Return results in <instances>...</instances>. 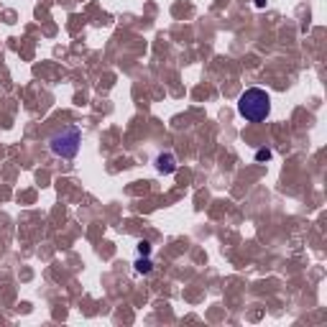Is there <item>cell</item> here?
<instances>
[{
  "mask_svg": "<svg viewBox=\"0 0 327 327\" xmlns=\"http://www.w3.org/2000/svg\"><path fill=\"white\" fill-rule=\"evenodd\" d=\"M238 113H241L248 123H261L269 118L271 113V97L266 90H261V87H250V90H245L241 95V100H238Z\"/></svg>",
  "mask_w": 327,
  "mask_h": 327,
  "instance_id": "cell-1",
  "label": "cell"
},
{
  "mask_svg": "<svg viewBox=\"0 0 327 327\" xmlns=\"http://www.w3.org/2000/svg\"><path fill=\"white\" fill-rule=\"evenodd\" d=\"M80 143H82V130L77 125H67L62 130H56L54 136L49 138V148L54 156H62V159H74L80 151Z\"/></svg>",
  "mask_w": 327,
  "mask_h": 327,
  "instance_id": "cell-2",
  "label": "cell"
},
{
  "mask_svg": "<svg viewBox=\"0 0 327 327\" xmlns=\"http://www.w3.org/2000/svg\"><path fill=\"white\" fill-rule=\"evenodd\" d=\"M156 171L159 174H174L176 171V156L174 154H159L156 156Z\"/></svg>",
  "mask_w": 327,
  "mask_h": 327,
  "instance_id": "cell-3",
  "label": "cell"
},
{
  "mask_svg": "<svg viewBox=\"0 0 327 327\" xmlns=\"http://www.w3.org/2000/svg\"><path fill=\"white\" fill-rule=\"evenodd\" d=\"M136 269H138L141 274H148V271H151V261H148V258L141 261V258H138V261H136Z\"/></svg>",
  "mask_w": 327,
  "mask_h": 327,
  "instance_id": "cell-4",
  "label": "cell"
},
{
  "mask_svg": "<svg viewBox=\"0 0 327 327\" xmlns=\"http://www.w3.org/2000/svg\"><path fill=\"white\" fill-rule=\"evenodd\" d=\"M256 159H258V161H269V159H271V151H266V148H261V151L256 154Z\"/></svg>",
  "mask_w": 327,
  "mask_h": 327,
  "instance_id": "cell-5",
  "label": "cell"
},
{
  "mask_svg": "<svg viewBox=\"0 0 327 327\" xmlns=\"http://www.w3.org/2000/svg\"><path fill=\"white\" fill-rule=\"evenodd\" d=\"M148 250H151V245H148L146 241H141V243H138V253H141V256H148Z\"/></svg>",
  "mask_w": 327,
  "mask_h": 327,
  "instance_id": "cell-6",
  "label": "cell"
},
{
  "mask_svg": "<svg viewBox=\"0 0 327 327\" xmlns=\"http://www.w3.org/2000/svg\"><path fill=\"white\" fill-rule=\"evenodd\" d=\"M256 5H258V8H263V5H266V0H256Z\"/></svg>",
  "mask_w": 327,
  "mask_h": 327,
  "instance_id": "cell-7",
  "label": "cell"
}]
</instances>
